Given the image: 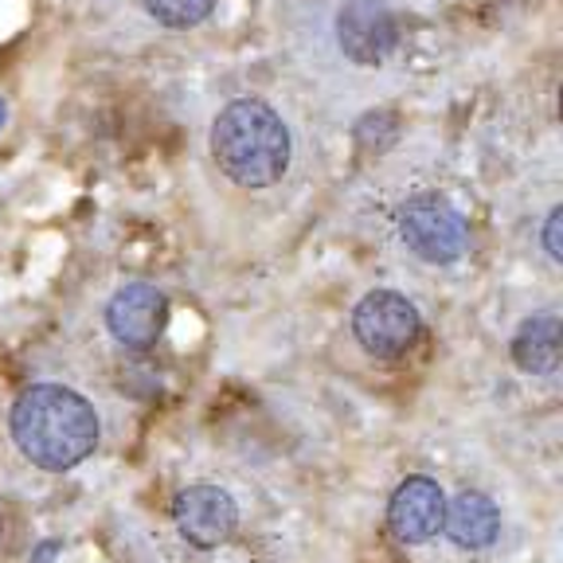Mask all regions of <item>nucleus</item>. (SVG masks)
I'll return each mask as SVG.
<instances>
[{"label": "nucleus", "instance_id": "obj_10", "mask_svg": "<svg viewBox=\"0 0 563 563\" xmlns=\"http://www.w3.org/2000/svg\"><path fill=\"white\" fill-rule=\"evenodd\" d=\"M563 356V325L555 313H537L520 321V329L512 333V361L520 372L532 376H552L560 368Z\"/></svg>", "mask_w": 563, "mask_h": 563}, {"label": "nucleus", "instance_id": "obj_9", "mask_svg": "<svg viewBox=\"0 0 563 563\" xmlns=\"http://www.w3.org/2000/svg\"><path fill=\"white\" fill-rule=\"evenodd\" d=\"M442 528H446V537L454 540L457 548H466V552H482L497 540L501 532V512L497 505L477 489L457 493L454 501H446V512H442Z\"/></svg>", "mask_w": 563, "mask_h": 563}, {"label": "nucleus", "instance_id": "obj_7", "mask_svg": "<svg viewBox=\"0 0 563 563\" xmlns=\"http://www.w3.org/2000/svg\"><path fill=\"white\" fill-rule=\"evenodd\" d=\"M165 321H168V298L157 286H150V282H130L106 306V329L114 333L118 344L137 352L153 349L161 341Z\"/></svg>", "mask_w": 563, "mask_h": 563}, {"label": "nucleus", "instance_id": "obj_14", "mask_svg": "<svg viewBox=\"0 0 563 563\" xmlns=\"http://www.w3.org/2000/svg\"><path fill=\"white\" fill-rule=\"evenodd\" d=\"M0 537H4V520H0Z\"/></svg>", "mask_w": 563, "mask_h": 563}, {"label": "nucleus", "instance_id": "obj_11", "mask_svg": "<svg viewBox=\"0 0 563 563\" xmlns=\"http://www.w3.org/2000/svg\"><path fill=\"white\" fill-rule=\"evenodd\" d=\"M211 4L216 0H145L150 16L165 27H196L211 16Z\"/></svg>", "mask_w": 563, "mask_h": 563}, {"label": "nucleus", "instance_id": "obj_13", "mask_svg": "<svg viewBox=\"0 0 563 563\" xmlns=\"http://www.w3.org/2000/svg\"><path fill=\"white\" fill-rule=\"evenodd\" d=\"M9 122V106H4V98H0V125Z\"/></svg>", "mask_w": 563, "mask_h": 563}, {"label": "nucleus", "instance_id": "obj_2", "mask_svg": "<svg viewBox=\"0 0 563 563\" xmlns=\"http://www.w3.org/2000/svg\"><path fill=\"white\" fill-rule=\"evenodd\" d=\"M290 130L258 98H239L211 122V157L239 188H271L290 168Z\"/></svg>", "mask_w": 563, "mask_h": 563}, {"label": "nucleus", "instance_id": "obj_5", "mask_svg": "<svg viewBox=\"0 0 563 563\" xmlns=\"http://www.w3.org/2000/svg\"><path fill=\"white\" fill-rule=\"evenodd\" d=\"M173 520H176V532L188 544L208 552V548H220L235 537L239 505L220 485H188V489L176 493Z\"/></svg>", "mask_w": 563, "mask_h": 563}, {"label": "nucleus", "instance_id": "obj_3", "mask_svg": "<svg viewBox=\"0 0 563 563\" xmlns=\"http://www.w3.org/2000/svg\"><path fill=\"white\" fill-rule=\"evenodd\" d=\"M352 333L361 349L376 361H396L404 352L415 349L422 333L419 309L396 290H372L352 309Z\"/></svg>", "mask_w": 563, "mask_h": 563}, {"label": "nucleus", "instance_id": "obj_8", "mask_svg": "<svg viewBox=\"0 0 563 563\" xmlns=\"http://www.w3.org/2000/svg\"><path fill=\"white\" fill-rule=\"evenodd\" d=\"M446 493L431 477H407L387 501V528L399 544H427L442 532Z\"/></svg>", "mask_w": 563, "mask_h": 563}, {"label": "nucleus", "instance_id": "obj_6", "mask_svg": "<svg viewBox=\"0 0 563 563\" xmlns=\"http://www.w3.org/2000/svg\"><path fill=\"white\" fill-rule=\"evenodd\" d=\"M336 44L356 67H379L399 44V20L384 0H349L336 12Z\"/></svg>", "mask_w": 563, "mask_h": 563}, {"label": "nucleus", "instance_id": "obj_1", "mask_svg": "<svg viewBox=\"0 0 563 563\" xmlns=\"http://www.w3.org/2000/svg\"><path fill=\"white\" fill-rule=\"evenodd\" d=\"M12 439L35 470L63 474L98 446V415L63 384H32L12 404Z\"/></svg>", "mask_w": 563, "mask_h": 563}, {"label": "nucleus", "instance_id": "obj_12", "mask_svg": "<svg viewBox=\"0 0 563 563\" xmlns=\"http://www.w3.org/2000/svg\"><path fill=\"white\" fill-rule=\"evenodd\" d=\"M544 246H548V258H552V263H563V208H552V211H548Z\"/></svg>", "mask_w": 563, "mask_h": 563}, {"label": "nucleus", "instance_id": "obj_4", "mask_svg": "<svg viewBox=\"0 0 563 563\" xmlns=\"http://www.w3.org/2000/svg\"><path fill=\"white\" fill-rule=\"evenodd\" d=\"M399 235H404L407 251L422 263H454L466 251V223L450 208L446 200L434 196H419L399 211Z\"/></svg>", "mask_w": 563, "mask_h": 563}]
</instances>
